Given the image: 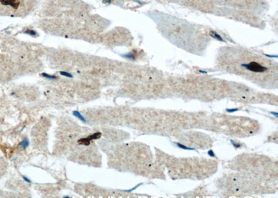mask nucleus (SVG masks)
<instances>
[{
    "label": "nucleus",
    "mask_w": 278,
    "mask_h": 198,
    "mask_svg": "<svg viewBox=\"0 0 278 198\" xmlns=\"http://www.w3.org/2000/svg\"><path fill=\"white\" fill-rule=\"evenodd\" d=\"M177 145L179 146V147H180L181 148H182V149H191V148H188V147H185V146H184V145H182L181 144H177Z\"/></svg>",
    "instance_id": "obj_11"
},
{
    "label": "nucleus",
    "mask_w": 278,
    "mask_h": 198,
    "mask_svg": "<svg viewBox=\"0 0 278 198\" xmlns=\"http://www.w3.org/2000/svg\"><path fill=\"white\" fill-rule=\"evenodd\" d=\"M73 115H74V116L76 117H77L78 119L80 120H81L82 123H86V120L84 118V117L83 116V115H81V114L80 113H79V111H73Z\"/></svg>",
    "instance_id": "obj_3"
},
{
    "label": "nucleus",
    "mask_w": 278,
    "mask_h": 198,
    "mask_svg": "<svg viewBox=\"0 0 278 198\" xmlns=\"http://www.w3.org/2000/svg\"><path fill=\"white\" fill-rule=\"evenodd\" d=\"M22 178H23V179L25 181H26V183H31V181L30 180V179H29V178L27 177L24 176V175H23V176H22Z\"/></svg>",
    "instance_id": "obj_10"
},
{
    "label": "nucleus",
    "mask_w": 278,
    "mask_h": 198,
    "mask_svg": "<svg viewBox=\"0 0 278 198\" xmlns=\"http://www.w3.org/2000/svg\"><path fill=\"white\" fill-rule=\"evenodd\" d=\"M29 145V141L27 138H24L20 143V146L23 149H25L26 148L28 147V146Z\"/></svg>",
    "instance_id": "obj_5"
},
{
    "label": "nucleus",
    "mask_w": 278,
    "mask_h": 198,
    "mask_svg": "<svg viewBox=\"0 0 278 198\" xmlns=\"http://www.w3.org/2000/svg\"><path fill=\"white\" fill-rule=\"evenodd\" d=\"M26 33H28V34H29V35H35L36 33L35 32V31H32V30H28V31H26Z\"/></svg>",
    "instance_id": "obj_9"
},
{
    "label": "nucleus",
    "mask_w": 278,
    "mask_h": 198,
    "mask_svg": "<svg viewBox=\"0 0 278 198\" xmlns=\"http://www.w3.org/2000/svg\"><path fill=\"white\" fill-rule=\"evenodd\" d=\"M60 74H61L62 76H66L67 78H73V76L69 72H63V71H61L60 72Z\"/></svg>",
    "instance_id": "obj_7"
},
{
    "label": "nucleus",
    "mask_w": 278,
    "mask_h": 198,
    "mask_svg": "<svg viewBox=\"0 0 278 198\" xmlns=\"http://www.w3.org/2000/svg\"><path fill=\"white\" fill-rule=\"evenodd\" d=\"M101 136V133H100V132H96V133H95V134H91V135H90V136H88L87 137L89 140L91 141V140H97V139H99V138H100Z\"/></svg>",
    "instance_id": "obj_2"
},
{
    "label": "nucleus",
    "mask_w": 278,
    "mask_h": 198,
    "mask_svg": "<svg viewBox=\"0 0 278 198\" xmlns=\"http://www.w3.org/2000/svg\"><path fill=\"white\" fill-rule=\"evenodd\" d=\"M211 35H212V36H213L214 38H217L218 40H219V41H223V40H222V38H221V37H220V35H218V34H217L216 33L212 32L211 33Z\"/></svg>",
    "instance_id": "obj_8"
},
{
    "label": "nucleus",
    "mask_w": 278,
    "mask_h": 198,
    "mask_svg": "<svg viewBox=\"0 0 278 198\" xmlns=\"http://www.w3.org/2000/svg\"><path fill=\"white\" fill-rule=\"evenodd\" d=\"M240 67L245 68V70H246L250 72L257 73V74L266 72L267 70H268L266 66H265L259 61H249L248 63H242L240 65Z\"/></svg>",
    "instance_id": "obj_1"
},
{
    "label": "nucleus",
    "mask_w": 278,
    "mask_h": 198,
    "mask_svg": "<svg viewBox=\"0 0 278 198\" xmlns=\"http://www.w3.org/2000/svg\"><path fill=\"white\" fill-rule=\"evenodd\" d=\"M78 143L80 145H89L90 143V140L88 138H84L78 140Z\"/></svg>",
    "instance_id": "obj_4"
},
{
    "label": "nucleus",
    "mask_w": 278,
    "mask_h": 198,
    "mask_svg": "<svg viewBox=\"0 0 278 198\" xmlns=\"http://www.w3.org/2000/svg\"><path fill=\"white\" fill-rule=\"evenodd\" d=\"M41 76H43L44 78H46V79H57V77H56V76L50 75V74H47V73H43V74H41Z\"/></svg>",
    "instance_id": "obj_6"
}]
</instances>
